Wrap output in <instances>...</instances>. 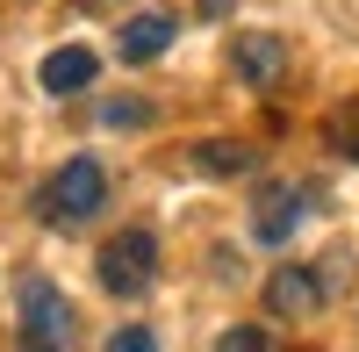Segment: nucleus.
<instances>
[{"label": "nucleus", "instance_id": "6", "mask_svg": "<svg viewBox=\"0 0 359 352\" xmlns=\"http://www.w3.org/2000/svg\"><path fill=\"white\" fill-rule=\"evenodd\" d=\"M94 72H101V57L86 43H65L43 57V94H79V86H94Z\"/></svg>", "mask_w": 359, "mask_h": 352}, {"label": "nucleus", "instance_id": "3", "mask_svg": "<svg viewBox=\"0 0 359 352\" xmlns=\"http://www.w3.org/2000/svg\"><path fill=\"white\" fill-rule=\"evenodd\" d=\"M22 331L43 338V345H65L72 338V302L50 280H22Z\"/></svg>", "mask_w": 359, "mask_h": 352}, {"label": "nucleus", "instance_id": "12", "mask_svg": "<svg viewBox=\"0 0 359 352\" xmlns=\"http://www.w3.org/2000/svg\"><path fill=\"white\" fill-rule=\"evenodd\" d=\"M108 123L115 130H137V123H151V108H144V101H108Z\"/></svg>", "mask_w": 359, "mask_h": 352}, {"label": "nucleus", "instance_id": "14", "mask_svg": "<svg viewBox=\"0 0 359 352\" xmlns=\"http://www.w3.org/2000/svg\"><path fill=\"white\" fill-rule=\"evenodd\" d=\"M352 158H359V144H352Z\"/></svg>", "mask_w": 359, "mask_h": 352}, {"label": "nucleus", "instance_id": "1", "mask_svg": "<svg viewBox=\"0 0 359 352\" xmlns=\"http://www.w3.org/2000/svg\"><path fill=\"white\" fill-rule=\"evenodd\" d=\"M101 194H108L101 158H65V165L50 172V187L36 194V209L50 223H86V216H101Z\"/></svg>", "mask_w": 359, "mask_h": 352}, {"label": "nucleus", "instance_id": "13", "mask_svg": "<svg viewBox=\"0 0 359 352\" xmlns=\"http://www.w3.org/2000/svg\"><path fill=\"white\" fill-rule=\"evenodd\" d=\"M22 352H57V345H43V338H29V345H22Z\"/></svg>", "mask_w": 359, "mask_h": 352}, {"label": "nucleus", "instance_id": "2", "mask_svg": "<svg viewBox=\"0 0 359 352\" xmlns=\"http://www.w3.org/2000/svg\"><path fill=\"white\" fill-rule=\"evenodd\" d=\"M94 273H101L108 295H144L151 273H158V238L151 230H115L101 245V259H94Z\"/></svg>", "mask_w": 359, "mask_h": 352}, {"label": "nucleus", "instance_id": "10", "mask_svg": "<svg viewBox=\"0 0 359 352\" xmlns=\"http://www.w3.org/2000/svg\"><path fill=\"white\" fill-rule=\"evenodd\" d=\"M216 352H266V331H252V324H230V331L216 338Z\"/></svg>", "mask_w": 359, "mask_h": 352}, {"label": "nucleus", "instance_id": "11", "mask_svg": "<svg viewBox=\"0 0 359 352\" xmlns=\"http://www.w3.org/2000/svg\"><path fill=\"white\" fill-rule=\"evenodd\" d=\"M108 352H158V331H137V324H130V331L108 338Z\"/></svg>", "mask_w": 359, "mask_h": 352}, {"label": "nucleus", "instance_id": "7", "mask_svg": "<svg viewBox=\"0 0 359 352\" xmlns=\"http://www.w3.org/2000/svg\"><path fill=\"white\" fill-rule=\"evenodd\" d=\"M165 43H172V15H137V22H123V36H115L123 65H151Z\"/></svg>", "mask_w": 359, "mask_h": 352}, {"label": "nucleus", "instance_id": "4", "mask_svg": "<svg viewBox=\"0 0 359 352\" xmlns=\"http://www.w3.org/2000/svg\"><path fill=\"white\" fill-rule=\"evenodd\" d=\"M266 302H273V316H316L323 309V273L316 266H280L266 280Z\"/></svg>", "mask_w": 359, "mask_h": 352}, {"label": "nucleus", "instance_id": "8", "mask_svg": "<svg viewBox=\"0 0 359 352\" xmlns=\"http://www.w3.org/2000/svg\"><path fill=\"white\" fill-rule=\"evenodd\" d=\"M237 72H245L252 86H273V79L287 72V50H280L273 36H245V43H237Z\"/></svg>", "mask_w": 359, "mask_h": 352}, {"label": "nucleus", "instance_id": "5", "mask_svg": "<svg viewBox=\"0 0 359 352\" xmlns=\"http://www.w3.org/2000/svg\"><path fill=\"white\" fill-rule=\"evenodd\" d=\"M302 187H266L259 194V209H252V238L259 245H280V238H294V223H302Z\"/></svg>", "mask_w": 359, "mask_h": 352}, {"label": "nucleus", "instance_id": "9", "mask_svg": "<svg viewBox=\"0 0 359 352\" xmlns=\"http://www.w3.org/2000/svg\"><path fill=\"white\" fill-rule=\"evenodd\" d=\"M194 165L201 172H216V180H230V172H245L252 165V151L237 137H208V144H194Z\"/></svg>", "mask_w": 359, "mask_h": 352}]
</instances>
